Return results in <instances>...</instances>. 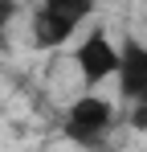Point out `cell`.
<instances>
[{
    "instance_id": "cell-4",
    "label": "cell",
    "mask_w": 147,
    "mask_h": 152,
    "mask_svg": "<svg viewBox=\"0 0 147 152\" xmlns=\"http://www.w3.org/2000/svg\"><path fill=\"white\" fill-rule=\"evenodd\" d=\"M74 29H78V21L53 12L49 4H37V12H33V45L57 50V45H66V41L74 37Z\"/></svg>"
},
{
    "instance_id": "cell-6",
    "label": "cell",
    "mask_w": 147,
    "mask_h": 152,
    "mask_svg": "<svg viewBox=\"0 0 147 152\" xmlns=\"http://www.w3.org/2000/svg\"><path fill=\"white\" fill-rule=\"evenodd\" d=\"M131 127L147 132V103H131Z\"/></svg>"
},
{
    "instance_id": "cell-5",
    "label": "cell",
    "mask_w": 147,
    "mask_h": 152,
    "mask_svg": "<svg viewBox=\"0 0 147 152\" xmlns=\"http://www.w3.org/2000/svg\"><path fill=\"white\" fill-rule=\"evenodd\" d=\"M41 4H49L53 12H61V17H70V21H90L94 17V0H41Z\"/></svg>"
},
{
    "instance_id": "cell-2",
    "label": "cell",
    "mask_w": 147,
    "mask_h": 152,
    "mask_svg": "<svg viewBox=\"0 0 147 152\" xmlns=\"http://www.w3.org/2000/svg\"><path fill=\"white\" fill-rule=\"evenodd\" d=\"M115 127V103H106L102 95H82L70 103L66 111V136L82 148H98Z\"/></svg>"
},
{
    "instance_id": "cell-7",
    "label": "cell",
    "mask_w": 147,
    "mask_h": 152,
    "mask_svg": "<svg viewBox=\"0 0 147 152\" xmlns=\"http://www.w3.org/2000/svg\"><path fill=\"white\" fill-rule=\"evenodd\" d=\"M12 12H17V0H0V25L8 29V21H12Z\"/></svg>"
},
{
    "instance_id": "cell-8",
    "label": "cell",
    "mask_w": 147,
    "mask_h": 152,
    "mask_svg": "<svg viewBox=\"0 0 147 152\" xmlns=\"http://www.w3.org/2000/svg\"><path fill=\"white\" fill-rule=\"evenodd\" d=\"M0 45H4V25H0Z\"/></svg>"
},
{
    "instance_id": "cell-1",
    "label": "cell",
    "mask_w": 147,
    "mask_h": 152,
    "mask_svg": "<svg viewBox=\"0 0 147 152\" xmlns=\"http://www.w3.org/2000/svg\"><path fill=\"white\" fill-rule=\"evenodd\" d=\"M119 58H122L119 41H115L106 29H90V33L78 41V50H74V66H78L82 82H86V91H94L106 78L119 74Z\"/></svg>"
},
{
    "instance_id": "cell-3",
    "label": "cell",
    "mask_w": 147,
    "mask_h": 152,
    "mask_svg": "<svg viewBox=\"0 0 147 152\" xmlns=\"http://www.w3.org/2000/svg\"><path fill=\"white\" fill-rule=\"evenodd\" d=\"M119 95L127 103H135L139 95L147 91V45L139 41H127L122 45V58H119Z\"/></svg>"
}]
</instances>
